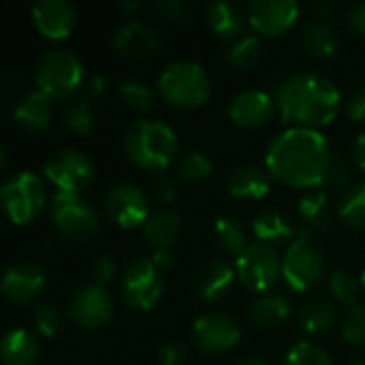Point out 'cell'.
<instances>
[{
	"label": "cell",
	"instance_id": "cell-1",
	"mask_svg": "<svg viewBox=\"0 0 365 365\" xmlns=\"http://www.w3.org/2000/svg\"><path fill=\"white\" fill-rule=\"evenodd\" d=\"M267 173L289 186H319L331 165L329 143L317 128L293 126L280 133L265 152Z\"/></svg>",
	"mask_w": 365,
	"mask_h": 365
},
{
	"label": "cell",
	"instance_id": "cell-2",
	"mask_svg": "<svg viewBox=\"0 0 365 365\" xmlns=\"http://www.w3.org/2000/svg\"><path fill=\"white\" fill-rule=\"evenodd\" d=\"M276 105L287 122L306 128L329 124L340 107V92L325 75L302 71L291 75L276 94Z\"/></svg>",
	"mask_w": 365,
	"mask_h": 365
},
{
	"label": "cell",
	"instance_id": "cell-3",
	"mask_svg": "<svg viewBox=\"0 0 365 365\" xmlns=\"http://www.w3.org/2000/svg\"><path fill=\"white\" fill-rule=\"evenodd\" d=\"M124 150L135 165L160 171L175 156L178 137L165 122L137 120L124 133Z\"/></svg>",
	"mask_w": 365,
	"mask_h": 365
},
{
	"label": "cell",
	"instance_id": "cell-4",
	"mask_svg": "<svg viewBox=\"0 0 365 365\" xmlns=\"http://www.w3.org/2000/svg\"><path fill=\"white\" fill-rule=\"evenodd\" d=\"M158 92L175 107H199L210 96V79L201 64L175 60L158 75Z\"/></svg>",
	"mask_w": 365,
	"mask_h": 365
},
{
	"label": "cell",
	"instance_id": "cell-5",
	"mask_svg": "<svg viewBox=\"0 0 365 365\" xmlns=\"http://www.w3.org/2000/svg\"><path fill=\"white\" fill-rule=\"evenodd\" d=\"M34 79L38 90L49 98H64L81 83L83 64L71 49L56 47L41 56Z\"/></svg>",
	"mask_w": 365,
	"mask_h": 365
},
{
	"label": "cell",
	"instance_id": "cell-6",
	"mask_svg": "<svg viewBox=\"0 0 365 365\" xmlns=\"http://www.w3.org/2000/svg\"><path fill=\"white\" fill-rule=\"evenodd\" d=\"M310 235L312 233L299 229L282 259V278L293 291H308L323 278L325 272L323 252L312 244Z\"/></svg>",
	"mask_w": 365,
	"mask_h": 365
},
{
	"label": "cell",
	"instance_id": "cell-7",
	"mask_svg": "<svg viewBox=\"0 0 365 365\" xmlns=\"http://www.w3.org/2000/svg\"><path fill=\"white\" fill-rule=\"evenodd\" d=\"M0 195L6 216L15 225L30 222L45 205V186L32 171H21L9 178L0 188Z\"/></svg>",
	"mask_w": 365,
	"mask_h": 365
},
{
	"label": "cell",
	"instance_id": "cell-8",
	"mask_svg": "<svg viewBox=\"0 0 365 365\" xmlns=\"http://www.w3.org/2000/svg\"><path fill=\"white\" fill-rule=\"evenodd\" d=\"M49 218L62 235L75 242H86L98 231L96 212L79 195L56 192L49 205Z\"/></svg>",
	"mask_w": 365,
	"mask_h": 365
},
{
	"label": "cell",
	"instance_id": "cell-9",
	"mask_svg": "<svg viewBox=\"0 0 365 365\" xmlns=\"http://www.w3.org/2000/svg\"><path fill=\"white\" fill-rule=\"evenodd\" d=\"M43 171L45 178L58 188V192H68V195H79L94 180L92 160L83 152L73 148H64L49 154Z\"/></svg>",
	"mask_w": 365,
	"mask_h": 365
},
{
	"label": "cell",
	"instance_id": "cell-10",
	"mask_svg": "<svg viewBox=\"0 0 365 365\" xmlns=\"http://www.w3.org/2000/svg\"><path fill=\"white\" fill-rule=\"evenodd\" d=\"M235 272L246 289L267 291L280 280L282 261L269 244L255 242L235 259Z\"/></svg>",
	"mask_w": 365,
	"mask_h": 365
},
{
	"label": "cell",
	"instance_id": "cell-11",
	"mask_svg": "<svg viewBox=\"0 0 365 365\" xmlns=\"http://www.w3.org/2000/svg\"><path fill=\"white\" fill-rule=\"evenodd\" d=\"M120 291L124 302L137 310H150L163 295V276L152 259H135L122 274Z\"/></svg>",
	"mask_w": 365,
	"mask_h": 365
},
{
	"label": "cell",
	"instance_id": "cell-12",
	"mask_svg": "<svg viewBox=\"0 0 365 365\" xmlns=\"http://www.w3.org/2000/svg\"><path fill=\"white\" fill-rule=\"evenodd\" d=\"M105 212L107 216L120 225L122 229H135L139 225H145L150 218V205L148 197L141 188L128 182L113 184L105 195Z\"/></svg>",
	"mask_w": 365,
	"mask_h": 365
},
{
	"label": "cell",
	"instance_id": "cell-13",
	"mask_svg": "<svg viewBox=\"0 0 365 365\" xmlns=\"http://www.w3.org/2000/svg\"><path fill=\"white\" fill-rule=\"evenodd\" d=\"M192 338L201 353L214 355V353L231 351L240 342L242 331H240V325L235 323V319H231L229 314L205 312L195 321Z\"/></svg>",
	"mask_w": 365,
	"mask_h": 365
},
{
	"label": "cell",
	"instance_id": "cell-14",
	"mask_svg": "<svg viewBox=\"0 0 365 365\" xmlns=\"http://www.w3.org/2000/svg\"><path fill=\"white\" fill-rule=\"evenodd\" d=\"M113 312V304L105 287L86 284L77 289L68 302V317L83 329L103 327Z\"/></svg>",
	"mask_w": 365,
	"mask_h": 365
},
{
	"label": "cell",
	"instance_id": "cell-15",
	"mask_svg": "<svg viewBox=\"0 0 365 365\" xmlns=\"http://www.w3.org/2000/svg\"><path fill=\"white\" fill-rule=\"evenodd\" d=\"M299 15V4L295 0H252L248 4L250 26L265 34L278 36L287 32Z\"/></svg>",
	"mask_w": 365,
	"mask_h": 365
},
{
	"label": "cell",
	"instance_id": "cell-16",
	"mask_svg": "<svg viewBox=\"0 0 365 365\" xmlns=\"http://www.w3.org/2000/svg\"><path fill=\"white\" fill-rule=\"evenodd\" d=\"M47 276L38 263L26 261L11 265L2 278V293L13 304H30L45 289Z\"/></svg>",
	"mask_w": 365,
	"mask_h": 365
},
{
	"label": "cell",
	"instance_id": "cell-17",
	"mask_svg": "<svg viewBox=\"0 0 365 365\" xmlns=\"http://www.w3.org/2000/svg\"><path fill=\"white\" fill-rule=\"evenodd\" d=\"M113 47L128 58H148L158 51V32L141 19L128 17L113 32Z\"/></svg>",
	"mask_w": 365,
	"mask_h": 365
},
{
	"label": "cell",
	"instance_id": "cell-18",
	"mask_svg": "<svg viewBox=\"0 0 365 365\" xmlns=\"http://www.w3.org/2000/svg\"><path fill=\"white\" fill-rule=\"evenodd\" d=\"M235 276H237V272L229 261L210 259V261L201 263L199 269L195 272V278H192L195 295L201 302H218L231 291Z\"/></svg>",
	"mask_w": 365,
	"mask_h": 365
},
{
	"label": "cell",
	"instance_id": "cell-19",
	"mask_svg": "<svg viewBox=\"0 0 365 365\" xmlns=\"http://www.w3.org/2000/svg\"><path fill=\"white\" fill-rule=\"evenodd\" d=\"M276 101L263 90H244L229 103V115L235 124L252 128L265 124L274 113Z\"/></svg>",
	"mask_w": 365,
	"mask_h": 365
},
{
	"label": "cell",
	"instance_id": "cell-20",
	"mask_svg": "<svg viewBox=\"0 0 365 365\" xmlns=\"http://www.w3.org/2000/svg\"><path fill=\"white\" fill-rule=\"evenodd\" d=\"M32 19L47 38H64L75 24V9L66 0H41L32 6Z\"/></svg>",
	"mask_w": 365,
	"mask_h": 365
},
{
	"label": "cell",
	"instance_id": "cell-21",
	"mask_svg": "<svg viewBox=\"0 0 365 365\" xmlns=\"http://www.w3.org/2000/svg\"><path fill=\"white\" fill-rule=\"evenodd\" d=\"M227 190L240 199H261L269 192V173L257 165H240L227 175Z\"/></svg>",
	"mask_w": 365,
	"mask_h": 365
},
{
	"label": "cell",
	"instance_id": "cell-22",
	"mask_svg": "<svg viewBox=\"0 0 365 365\" xmlns=\"http://www.w3.org/2000/svg\"><path fill=\"white\" fill-rule=\"evenodd\" d=\"M182 231V220L173 210H158L150 214L143 225V240L152 250H171Z\"/></svg>",
	"mask_w": 365,
	"mask_h": 365
},
{
	"label": "cell",
	"instance_id": "cell-23",
	"mask_svg": "<svg viewBox=\"0 0 365 365\" xmlns=\"http://www.w3.org/2000/svg\"><path fill=\"white\" fill-rule=\"evenodd\" d=\"M51 118V98L41 90L21 96L13 105V120L26 130H43L47 128Z\"/></svg>",
	"mask_w": 365,
	"mask_h": 365
},
{
	"label": "cell",
	"instance_id": "cell-24",
	"mask_svg": "<svg viewBox=\"0 0 365 365\" xmlns=\"http://www.w3.org/2000/svg\"><path fill=\"white\" fill-rule=\"evenodd\" d=\"M304 45L310 53L319 58H331L340 49V34L331 21L325 17H314L304 26Z\"/></svg>",
	"mask_w": 365,
	"mask_h": 365
},
{
	"label": "cell",
	"instance_id": "cell-25",
	"mask_svg": "<svg viewBox=\"0 0 365 365\" xmlns=\"http://www.w3.org/2000/svg\"><path fill=\"white\" fill-rule=\"evenodd\" d=\"M0 357L6 365H32L38 357V342L26 329H11L0 342Z\"/></svg>",
	"mask_w": 365,
	"mask_h": 365
},
{
	"label": "cell",
	"instance_id": "cell-26",
	"mask_svg": "<svg viewBox=\"0 0 365 365\" xmlns=\"http://www.w3.org/2000/svg\"><path fill=\"white\" fill-rule=\"evenodd\" d=\"M205 17H207L210 28L222 38H231L240 34L244 28V11L240 9V4L229 2V0L210 2L205 9Z\"/></svg>",
	"mask_w": 365,
	"mask_h": 365
},
{
	"label": "cell",
	"instance_id": "cell-27",
	"mask_svg": "<svg viewBox=\"0 0 365 365\" xmlns=\"http://www.w3.org/2000/svg\"><path fill=\"white\" fill-rule=\"evenodd\" d=\"M291 314V306L287 302L284 295L272 293V295H261L257 297L250 306H248V317L255 325L269 329V327H278L280 323H284Z\"/></svg>",
	"mask_w": 365,
	"mask_h": 365
},
{
	"label": "cell",
	"instance_id": "cell-28",
	"mask_svg": "<svg viewBox=\"0 0 365 365\" xmlns=\"http://www.w3.org/2000/svg\"><path fill=\"white\" fill-rule=\"evenodd\" d=\"M338 321V312L336 306L327 299H312L308 304L302 306L299 314H297V325L304 334L310 336H319L329 331Z\"/></svg>",
	"mask_w": 365,
	"mask_h": 365
},
{
	"label": "cell",
	"instance_id": "cell-29",
	"mask_svg": "<svg viewBox=\"0 0 365 365\" xmlns=\"http://www.w3.org/2000/svg\"><path fill=\"white\" fill-rule=\"evenodd\" d=\"M299 218H302V229L308 233H321L329 227V201L325 192H310L302 197L297 205Z\"/></svg>",
	"mask_w": 365,
	"mask_h": 365
},
{
	"label": "cell",
	"instance_id": "cell-30",
	"mask_svg": "<svg viewBox=\"0 0 365 365\" xmlns=\"http://www.w3.org/2000/svg\"><path fill=\"white\" fill-rule=\"evenodd\" d=\"M252 233L263 244H280L293 235V227L282 212L265 210L252 220Z\"/></svg>",
	"mask_w": 365,
	"mask_h": 365
},
{
	"label": "cell",
	"instance_id": "cell-31",
	"mask_svg": "<svg viewBox=\"0 0 365 365\" xmlns=\"http://www.w3.org/2000/svg\"><path fill=\"white\" fill-rule=\"evenodd\" d=\"M214 240L218 248L227 255L240 257L248 248L244 227L235 218H229V216H220L214 220Z\"/></svg>",
	"mask_w": 365,
	"mask_h": 365
},
{
	"label": "cell",
	"instance_id": "cell-32",
	"mask_svg": "<svg viewBox=\"0 0 365 365\" xmlns=\"http://www.w3.org/2000/svg\"><path fill=\"white\" fill-rule=\"evenodd\" d=\"M340 218L353 227V229H364L365 227V182L353 184L349 190H344L340 205H338Z\"/></svg>",
	"mask_w": 365,
	"mask_h": 365
},
{
	"label": "cell",
	"instance_id": "cell-33",
	"mask_svg": "<svg viewBox=\"0 0 365 365\" xmlns=\"http://www.w3.org/2000/svg\"><path fill=\"white\" fill-rule=\"evenodd\" d=\"M261 49H263V45H261V38L257 34H244V36H240L231 45V49L227 53V62L233 68L248 71V68H252L259 62Z\"/></svg>",
	"mask_w": 365,
	"mask_h": 365
},
{
	"label": "cell",
	"instance_id": "cell-34",
	"mask_svg": "<svg viewBox=\"0 0 365 365\" xmlns=\"http://www.w3.org/2000/svg\"><path fill=\"white\" fill-rule=\"evenodd\" d=\"M64 124L75 130L77 135H90L94 130V109L92 98L81 94L77 101H73L64 111Z\"/></svg>",
	"mask_w": 365,
	"mask_h": 365
},
{
	"label": "cell",
	"instance_id": "cell-35",
	"mask_svg": "<svg viewBox=\"0 0 365 365\" xmlns=\"http://www.w3.org/2000/svg\"><path fill=\"white\" fill-rule=\"evenodd\" d=\"M329 289L334 293V297L344 304V306H351L355 308L357 302H359V293H361V280H357L351 272L346 269H336L331 276H329Z\"/></svg>",
	"mask_w": 365,
	"mask_h": 365
},
{
	"label": "cell",
	"instance_id": "cell-36",
	"mask_svg": "<svg viewBox=\"0 0 365 365\" xmlns=\"http://www.w3.org/2000/svg\"><path fill=\"white\" fill-rule=\"evenodd\" d=\"M118 94H120L122 103L135 111H145L154 103V90L139 79H128V81L120 83Z\"/></svg>",
	"mask_w": 365,
	"mask_h": 365
},
{
	"label": "cell",
	"instance_id": "cell-37",
	"mask_svg": "<svg viewBox=\"0 0 365 365\" xmlns=\"http://www.w3.org/2000/svg\"><path fill=\"white\" fill-rule=\"evenodd\" d=\"M212 173V163L205 154H201L199 150H192L188 154H184V158L178 165V175L188 182V184H197L203 182L207 175Z\"/></svg>",
	"mask_w": 365,
	"mask_h": 365
},
{
	"label": "cell",
	"instance_id": "cell-38",
	"mask_svg": "<svg viewBox=\"0 0 365 365\" xmlns=\"http://www.w3.org/2000/svg\"><path fill=\"white\" fill-rule=\"evenodd\" d=\"M282 365H331V359L323 349L310 342H297L289 349Z\"/></svg>",
	"mask_w": 365,
	"mask_h": 365
},
{
	"label": "cell",
	"instance_id": "cell-39",
	"mask_svg": "<svg viewBox=\"0 0 365 365\" xmlns=\"http://www.w3.org/2000/svg\"><path fill=\"white\" fill-rule=\"evenodd\" d=\"M32 319H34V329L45 338H53L62 329V314L53 304H38L34 308Z\"/></svg>",
	"mask_w": 365,
	"mask_h": 365
},
{
	"label": "cell",
	"instance_id": "cell-40",
	"mask_svg": "<svg viewBox=\"0 0 365 365\" xmlns=\"http://www.w3.org/2000/svg\"><path fill=\"white\" fill-rule=\"evenodd\" d=\"M342 338L353 346H365V306H355L344 319Z\"/></svg>",
	"mask_w": 365,
	"mask_h": 365
},
{
	"label": "cell",
	"instance_id": "cell-41",
	"mask_svg": "<svg viewBox=\"0 0 365 365\" xmlns=\"http://www.w3.org/2000/svg\"><path fill=\"white\" fill-rule=\"evenodd\" d=\"M150 188H152L154 199H156L160 205L171 203V201L175 199V195H178L175 180H173L171 175H167V173H158V175H154V178H152V184H150Z\"/></svg>",
	"mask_w": 365,
	"mask_h": 365
},
{
	"label": "cell",
	"instance_id": "cell-42",
	"mask_svg": "<svg viewBox=\"0 0 365 365\" xmlns=\"http://www.w3.org/2000/svg\"><path fill=\"white\" fill-rule=\"evenodd\" d=\"M327 184H331L334 188H351V169L342 158H331L329 171H327Z\"/></svg>",
	"mask_w": 365,
	"mask_h": 365
},
{
	"label": "cell",
	"instance_id": "cell-43",
	"mask_svg": "<svg viewBox=\"0 0 365 365\" xmlns=\"http://www.w3.org/2000/svg\"><path fill=\"white\" fill-rule=\"evenodd\" d=\"M188 353L182 342H167L158 349V364L160 365H182Z\"/></svg>",
	"mask_w": 365,
	"mask_h": 365
},
{
	"label": "cell",
	"instance_id": "cell-44",
	"mask_svg": "<svg viewBox=\"0 0 365 365\" xmlns=\"http://www.w3.org/2000/svg\"><path fill=\"white\" fill-rule=\"evenodd\" d=\"M154 9L167 17V19H173V21H180V19H186V15L190 13L188 4L184 0H156L154 2Z\"/></svg>",
	"mask_w": 365,
	"mask_h": 365
},
{
	"label": "cell",
	"instance_id": "cell-45",
	"mask_svg": "<svg viewBox=\"0 0 365 365\" xmlns=\"http://www.w3.org/2000/svg\"><path fill=\"white\" fill-rule=\"evenodd\" d=\"M115 269H118V265H115V261H113L109 255L98 257V259L94 261V265H92V278H94V284L105 287V284L115 276Z\"/></svg>",
	"mask_w": 365,
	"mask_h": 365
},
{
	"label": "cell",
	"instance_id": "cell-46",
	"mask_svg": "<svg viewBox=\"0 0 365 365\" xmlns=\"http://www.w3.org/2000/svg\"><path fill=\"white\" fill-rule=\"evenodd\" d=\"M346 111L353 120L357 122H364L365 120V83L351 96L349 105H346Z\"/></svg>",
	"mask_w": 365,
	"mask_h": 365
},
{
	"label": "cell",
	"instance_id": "cell-47",
	"mask_svg": "<svg viewBox=\"0 0 365 365\" xmlns=\"http://www.w3.org/2000/svg\"><path fill=\"white\" fill-rule=\"evenodd\" d=\"M349 24L355 32L365 36V2H357L349 11Z\"/></svg>",
	"mask_w": 365,
	"mask_h": 365
},
{
	"label": "cell",
	"instance_id": "cell-48",
	"mask_svg": "<svg viewBox=\"0 0 365 365\" xmlns=\"http://www.w3.org/2000/svg\"><path fill=\"white\" fill-rule=\"evenodd\" d=\"M105 83H107V81H105V77H101V75H92V77L86 81V92H83V94H86V96H90V98L94 101V98H98V96L105 92Z\"/></svg>",
	"mask_w": 365,
	"mask_h": 365
},
{
	"label": "cell",
	"instance_id": "cell-49",
	"mask_svg": "<svg viewBox=\"0 0 365 365\" xmlns=\"http://www.w3.org/2000/svg\"><path fill=\"white\" fill-rule=\"evenodd\" d=\"M150 259H152V263H154L160 272H165V269H169V267L173 265V255H171V250H154Z\"/></svg>",
	"mask_w": 365,
	"mask_h": 365
},
{
	"label": "cell",
	"instance_id": "cell-50",
	"mask_svg": "<svg viewBox=\"0 0 365 365\" xmlns=\"http://www.w3.org/2000/svg\"><path fill=\"white\" fill-rule=\"evenodd\" d=\"M353 154H355V160L357 165L365 171V133H361L357 139H355V145H353Z\"/></svg>",
	"mask_w": 365,
	"mask_h": 365
},
{
	"label": "cell",
	"instance_id": "cell-51",
	"mask_svg": "<svg viewBox=\"0 0 365 365\" xmlns=\"http://www.w3.org/2000/svg\"><path fill=\"white\" fill-rule=\"evenodd\" d=\"M122 11H128V13H135V11H139L141 9V2L139 0H120V4H118Z\"/></svg>",
	"mask_w": 365,
	"mask_h": 365
},
{
	"label": "cell",
	"instance_id": "cell-52",
	"mask_svg": "<svg viewBox=\"0 0 365 365\" xmlns=\"http://www.w3.org/2000/svg\"><path fill=\"white\" fill-rule=\"evenodd\" d=\"M235 365H269L265 359H261V357H246V359H242V361H237Z\"/></svg>",
	"mask_w": 365,
	"mask_h": 365
},
{
	"label": "cell",
	"instance_id": "cell-53",
	"mask_svg": "<svg viewBox=\"0 0 365 365\" xmlns=\"http://www.w3.org/2000/svg\"><path fill=\"white\" fill-rule=\"evenodd\" d=\"M359 280H361V287H364V291H365V269L361 272V278H359Z\"/></svg>",
	"mask_w": 365,
	"mask_h": 365
},
{
	"label": "cell",
	"instance_id": "cell-54",
	"mask_svg": "<svg viewBox=\"0 0 365 365\" xmlns=\"http://www.w3.org/2000/svg\"><path fill=\"white\" fill-rule=\"evenodd\" d=\"M351 365H365V364H364V361H359V359H357V361H353Z\"/></svg>",
	"mask_w": 365,
	"mask_h": 365
}]
</instances>
